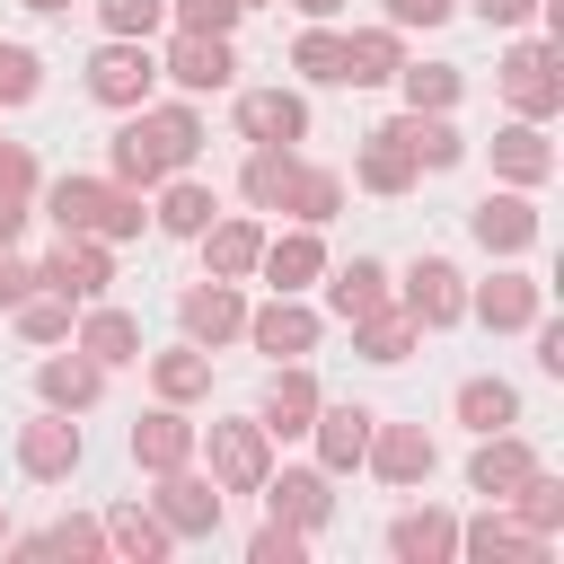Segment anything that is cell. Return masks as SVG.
<instances>
[{"label": "cell", "instance_id": "obj_1", "mask_svg": "<svg viewBox=\"0 0 564 564\" xmlns=\"http://www.w3.org/2000/svg\"><path fill=\"white\" fill-rule=\"evenodd\" d=\"M194 150H203L194 106H150V115H132L115 132V185H159V176L194 167Z\"/></svg>", "mask_w": 564, "mask_h": 564}, {"label": "cell", "instance_id": "obj_2", "mask_svg": "<svg viewBox=\"0 0 564 564\" xmlns=\"http://www.w3.org/2000/svg\"><path fill=\"white\" fill-rule=\"evenodd\" d=\"M44 212L62 220V238H141L132 185H106V176H62V185L44 194Z\"/></svg>", "mask_w": 564, "mask_h": 564}, {"label": "cell", "instance_id": "obj_3", "mask_svg": "<svg viewBox=\"0 0 564 564\" xmlns=\"http://www.w3.org/2000/svg\"><path fill=\"white\" fill-rule=\"evenodd\" d=\"M264 441H273L264 423H212V485L220 494H256L273 476V449Z\"/></svg>", "mask_w": 564, "mask_h": 564}, {"label": "cell", "instance_id": "obj_4", "mask_svg": "<svg viewBox=\"0 0 564 564\" xmlns=\"http://www.w3.org/2000/svg\"><path fill=\"white\" fill-rule=\"evenodd\" d=\"M150 79H159V62L141 53V35H115V44L88 62V97H97V106H150Z\"/></svg>", "mask_w": 564, "mask_h": 564}, {"label": "cell", "instance_id": "obj_5", "mask_svg": "<svg viewBox=\"0 0 564 564\" xmlns=\"http://www.w3.org/2000/svg\"><path fill=\"white\" fill-rule=\"evenodd\" d=\"M502 97L520 106V123H546V115L564 106V79H555V53H546V44H511V62H502Z\"/></svg>", "mask_w": 564, "mask_h": 564}, {"label": "cell", "instance_id": "obj_6", "mask_svg": "<svg viewBox=\"0 0 564 564\" xmlns=\"http://www.w3.org/2000/svg\"><path fill=\"white\" fill-rule=\"evenodd\" d=\"M35 282H44V291H62V300H97V291L115 282V264H106V247H97V238H62V247L35 264Z\"/></svg>", "mask_w": 564, "mask_h": 564}, {"label": "cell", "instance_id": "obj_7", "mask_svg": "<svg viewBox=\"0 0 564 564\" xmlns=\"http://www.w3.org/2000/svg\"><path fill=\"white\" fill-rule=\"evenodd\" d=\"M361 458L379 467V485H423L432 476V432L423 423H370V449Z\"/></svg>", "mask_w": 564, "mask_h": 564}, {"label": "cell", "instance_id": "obj_8", "mask_svg": "<svg viewBox=\"0 0 564 564\" xmlns=\"http://www.w3.org/2000/svg\"><path fill=\"white\" fill-rule=\"evenodd\" d=\"M159 520H167V538H212V529H220V485L167 467V485H159Z\"/></svg>", "mask_w": 564, "mask_h": 564}, {"label": "cell", "instance_id": "obj_9", "mask_svg": "<svg viewBox=\"0 0 564 564\" xmlns=\"http://www.w3.org/2000/svg\"><path fill=\"white\" fill-rule=\"evenodd\" d=\"M229 70H238V62H229V35H194V26H176V44H167V79H176V88L203 97V88H229Z\"/></svg>", "mask_w": 564, "mask_h": 564}, {"label": "cell", "instance_id": "obj_10", "mask_svg": "<svg viewBox=\"0 0 564 564\" xmlns=\"http://www.w3.org/2000/svg\"><path fill=\"white\" fill-rule=\"evenodd\" d=\"M405 317H414V326H458V317H467V291H458V273H449L441 256H423V264L405 273Z\"/></svg>", "mask_w": 564, "mask_h": 564}, {"label": "cell", "instance_id": "obj_11", "mask_svg": "<svg viewBox=\"0 0 564 564\" xmlns=\"http://www.w3.org/2000/svg\"><path fill=\"white\" fill-rule=\"evenodd\" d=\"M238 132H247V141H282V150H291V141L308 132V106H300L291 88H247V97H238Z\"/></svg>", "mask_w": 564, "mask_h": 564}, {"label": "cell", "instance_id": "obj_12", "mask_svg": "<svg viewBox=\"0 0 564 564\" xmlns=\"http://www.w3.org/2000/svg\"><path fill=\"white\" fill-rule=\"evenodd\" d=\"M185 458H194V423H185L176 405H159V414H141V423H132V467L167 476V467H185Z\"/></svg>", "mask_w": 564, "mask_h": 564}, {"label": "cell", "instance_id": "obj_13", "mask_svg": "<svg viewBox=\"0 0 564 564\" xmlns=\"http://www.w3.org/2000/svg\"><path fill=\"white\" fill-rule=\"evenodd\" d=\"M476 247H494V256L538 247V212H529V194H485V203H476Z\"/></svg>", "mask_w": 564, "mask_h": 564}, {"label": "cell", "instance_id": "obj_14", "mask_svg": "<svg viewBox=\"0 0 564 564\" xmlns=\"http://www.w3.org/2000/svg\"><path fill=\"white\" fill-rule=\"evenodd\" d=\"M238 326H247V300H238V282H220V273H212L203 291H185V335H194V344H229Z\"/></svg>", "mask_w": 564, "mask_h": 564}, {"label": "cell", "instance_id": "obj_15", "mask_svg": "<svg viewBox=\"0 0 564 564\" xmlns=\"http://www.w3.org/2000/svg\"><path fill=\"white\" fill-rule=\"evenodd\" d=\"M247 335H256V352H273V361H300V352L317 344V317H308V308L282 291L273 308H256V317H247Z\"/></svg>", "mask_w": 564, "mask_h": 564}, {"label": "cell", "instance_id": "obj_16", "mask_svg": "<svg viewBox=\"0 0 564 564\" xmlns=\"http://www.w3.org/2000/svg\"><path fill=\"white\" fill-rule=\"evenodd\" d=\"M370 405H317L308 414V432H317V458L326 467H361V449H370Z\"/></svg>", "mask_w": 564, "mask_h": 564}, {"label": "cell", "instance_id": "obj_17", "mask_svg": "<svg viewBox=\"0 0 564 564\" xmlns=\"http://www.w3.org/2000/svg\"><path fill=\"white\" fill-rule=\"evenodd\" d=\"M18 467H26V476H44V485H53V476H70V467H79V423H62V414L26 423V432H18Z\"/></svg>", "mask_w": 564, "mask_h": 564}, {"label": "cell", "instance_id": "obj_18", "mask_svg": "<svg viewBox=\"0 0 564 564\" xmlns=\"http://www.w3.org/2000/svg\"><path fill=\"white\" fill-rule=\"evenodd\" d=\"M256 494H264V502H273V520H291V529H317V520L335 511V502H326V476H317V467H291V476H264Z\"/></svg>", "mask_w": 564, "mask_h": 564}, {"label": "cell", "instance_id": "obj_19", "mask_svg": "<svg viewBox=\"0 0 564 564\" xmlns=\"http://www.w3.org/2000/svg\"><path fill=\"white\" fill-rule=\"evenodd\" d=\"M203 256H212L220 282H247L256 256H264V229H256V220H203Z\"/></svg>", "mask_w": 564, "mask_h": 564}, {"label": "cell", "instance_id": "obj_20", "mask_svg": "<svg viewBox=\"0 0 564 564\" xmlns=\"http://www.w3.org/2000/svg\"><path fill=\"white\" fill-rule=\"evenodd\" d=\"M35 388H44V405L79 414V405H97V388H106V361H88V352H70V361H44V370H35Z\"/></svg>", "mask_w": 564, "mask_h": 564}, {"label": "cell", "instance_id": "obj_21", "mask_svg": "<svg viewBox=\"0 0 564 564\" xmlns=\"http://www.w3.org/2000/svg\"><path fill=\"white\" fill-rule=\"evenodd\" d=\"M529 467H538V458H529V449H520L511 432H485V449H476L467 485H476V494H494V502H511V485H520Z\"/></svg>", "mask_w": 564, "mask_h": 564}, {"label": "cell", "instance_id": "obj_22", "mask_svg": "<svg viewBox=\"0 0 564 564\" xmlns=\"http://www.w3.org/2000/svg\"><path fill=\"white\" fill-rule=\"evenodd\" d=\"M388 546H397L405 564H441V555H458V520H449V511H405V520L388 529Z\"/></svg>", "mask_w": 564, "mask_h": 564}, {"label": "cell", "instance_id": "obj_23", "mask_svg": "<svg viewBox=\"0 0 564 564\" xmlns=\"http://www.w3.org/2000/svg\"><path fill=\"white\" fill-rule=\"evenodd\" d=\"M494 167H502L511 185H546L555 150H546V132H538V123H511V132H494Z\"/></svg>", "mask_w": 564, "mask_h": 564}, {"label": "cell", "instance_id": "obj_24", "mask_svg": "<svg viewBox=\"0 0 564 564\" xmlns=\"http://www.w3.org/2000/svg\"><path fill=\"white\" fill-rule=\"evenodd\" d=\"M538 300H546V291H538L529 273H494V282L476 291V317H485V326H538Z\"/></svg>", "mask_w": 564, "mask_h": 564}, {"label": "cell", "instance_id": "obj_25", "mask_svg": "<svg viewBox=\"0 0 564 564\" xmlns=\"http://www.w3.org/2000/svg\"><path fill=\"white\" fill-rule=\"evenodd\" d=\"M308 414H317V379L291 361V370H273V388H264V432H308Z\"/></svg>", "mask_w": 564, "mask_h": 564}, {"label": "cell", "instance_id": "obj_26", "mask_svg": "<svg viewBox=\"0 0 564 564\" xmlns=\"http://www.w3.org/2000/svg\"><path fill=\"white\" fill-rule=\"evenodd\" d=\"M458 546L485 555V564H529V555H546V538L520 529V520H476V529H458Z\"/></svg>", "mask_w": 564, "mask_h": 564}, {"label": "cell", "instance_id": "obj_27", "mask_svg": "<svg viewBox=\"0 0 564 564\" xmlns=\"http://www.w3.org/2000/svg\"><path fill=\"white\" fill-rule=\"evenodd\" d=\"M26 194H35V150L26 141H0V247L26 229Z\"/></svg>", "mask_w": 564, "mask_h": 564}, {"label": "cell", "instance_id": "obj_28", "mask_svg": "<svg viewBox=\"0 0 564 564\" xmlns=\"http://www.w3.org/2000/svg\"><path fill=\"white\" fill-rule=\"evenodd\" d=\"M405 62H397V26H361L352 44H344V79L352 88H379V79H397Z\"/></svg>", "mask_w": 564, "mask_h": 564}, {"label": "cell", "instance_id": "obj_29", "mask_svg": "<svg viewBox=\"0 0 564 564\" xmlns=\"http://www.w3.org/2000/svg\"><path fill=\"white\" fill-rule=\"evenodd\" d=\"M361 185H370V194H405V185H414V150L397 141V123L370 132V150H361Z\"/></svg>", "mask_w": 564, "mask_h": 564}, {"label": "cell", "instance_id": "obj_30", "mask_svg": "<svg viewBox=\"0 0 564 564\" xmlns=\"http://www.w3.org/2000/svg\"><path fill=\"white\" fill-rule=\"evenodd\" d=\"M379 308H388V273H379L370 256H352V264L335 273V317L361 326V317H379Z\"/></svg>", "mask_w": 564, "mask_h": 564}, {"label": "cell", "instance_id": "obj_31", "mask_svg": "<svg viewBox=\"0 0 564 564\" xmlns=\"http://www.w3.org/2000/svg\"><path fill=\"white\" fill-rule=\"evenodd\" d=\"M79 352L106 361V370H115V361H141V326H132L123 308H97V317L79 326Z\"/></svg>", "mask_w": 564, "mask_h": 564}, {"label": "cell", "instance_id": "obj_32", "mask_svg": "<svg viewBox=\"0 0 564 564\" xmlns=\"http://www.w3.org/2000/svg\"><path fill=\"white\" fill-rule=\"evenodd\" d=\"M397 141L414 150V167H458V150H467V141L449 132V115H405V123H397Z\"/></svg>", "mask_w": 564, "mask_h": 564}, {"label": "cell", "instance_id": "obj_33", "mask_svg": "<svg viewBox=\"0 0 564 564\" xmlns=\"http://www.w3.org/2000/svg\"><path fill=\"white\" fill-rule=\"evenodd\" d=\"M291 176H300V159H291L282 141H256V159H247V203H264V212H282V194H291Z\"/></svg>", "mask_w": 564, "mask_h": 564}, {"label": "cell", "instance_id": "obj_34", "mask_svg": "<svg viewBox=\"0 0 564 564\" xmlns=\"http://www.w3.org/2000/svg\"><path fill=\"white\" fill-rule=\"evenodd\" d=\"M256 264L273 273V291H300V282H317V264H326V256H317V238H308V229H291V238H273Z\"/></svg>", "mask_w": 564, "mask_h": 564}, {"label": "cell", "instance_id": "obj_35", "mask_svg": "<svg viewBox=\"0 0 564 564\" xmlns=\"http://www.w3.org/2000/svg\"><path fill=\"white\" fill-rule=\"evenodd\" d=\"M150 379H159V397H167V405H185V397H203V388H212V352H203V344L159 352V361H150Z\"/></svg>", "mask_w": 564, "mask_h": 564}, {"label": "cell", "instance_id": "obj_36", "mask_svg": "<svg viewBox=\"0 0 564 564\" xmlns=\"http://www.w3.org/2000/svg\"><path fill=\"white\" fill-rule=\"evenodd\" d=\"M511 414H520L511 379H467V388H458V423H467V432H502Z\"/></svg>", "mask_w": 564, "mask_h": 564}, {"label": "cell", "instance_id": "obj_37", "mask_svg": "<svg viewBox=\"0 0 564 564\" xmlns=\"http://www.w3.org/2000/svg\"><path fill=\"white\" fill-rule=\"evenodd\" d=\"M150 220H159L167 238H203V220H212V185H194V176H185V185H167Z\"/></svg>", "mask_w": 564, "mask_h": 564}, {"label": "cell", "instance_id": "obj_38", "mask_svg": "<svg viewBox=\"0 0 564 564\" xmlns=\"http://www.w3.org/2000/svg\"><path fill=\"white\" fill-rule=\"evenodd\" d=\"M397 79H405V106H414V115H449V106H458V70H449V62H414V70H397Z\"/></svg>", "mask_w": 564, "mask_h": 564}, {"label": "cell", "instance_id": "obj_39", "mask_svg": "<svg viewBox=\"0 0 564 564\" xmlns=\"http://www.w3.org/2000/svg\"><path fill=\"white\" fill-rule=\"evenodd\" d=\"M511 502H520V529L555 538V520H564V485H555V476H538V467H529V476L511 485Z\"/></svg>", "mask_w": 564, "mask_h": 564}, {"label": "cell", "instance_id": "obj_40", "mask_svg": "<svg viewBox=\"0 0 564 564\" xmlns=\"http://www.w3.org/2000/svg\"><path fill=\"white\" fill-rule=\"evenodd\" d=\"M335 203H344V185H335L326 167H300L291 194H282V212H300V220H335Z\"/></svg>", "mask_w": 564, "mask_h": 564}, {"label": "cell", "instance_id": "obj_41", "mask_svg": "<svg viewBox=\"0 0 564 564\" xmlns=\"http://www.w3.org/2000/svg\"><path fill=\"white\" fill-rule=\"evenodd\" d=\"M18 326H26V344H62L70 335V300L62 291H26L18 300Z\"/></svg>", "mask_w": 564, "mask_h": 564}, {"label": "cell", "instance_id": "obj_42", "mask_svg": "<svg viewBox=\"0 0 564 564\" xmlns=\"http://www.w3.org/2000/svg\"><path fill=\"white\" fill-rule=\"evenodd\" d=\"M361 352H370V361H405V352H414V317H405V308L361 317Z\"/></svg>", "mask_w": 564, "mask_h": 564}, {"label": "cell", "instance_id": "obj_43", "mask_svg": "<svg viewBox=\"0 0 564 564\" xmlns=\"http://www.w3.org/2000/svg\"><path fill=\"white\" fill-rule=\"evenodd\" d=\"M106 546H123V555H167V520H150V511H115V520H106Z\"/></svg>", "mask_w": 564, "mask_h": 564}, {"label": "cell", "instance_id": "obj_44", "mask_svg": "<svg viewBox=\"0 0 564 564\" xmlns=\"http://www.w3.org/2000/svg\"><path fill=\"white\" fill-rule=\"evenodd\" d=\"M106 35H159L167 26V0H97Z\"/></svg>", "mask_w": 564, "mask_h": 564}, {"label": "cell", "instance_id": "obj_45", "mask_svg": "<svg viewBox=\"0 0 564 564\" xmlns=\"http://www.w3.org/2000/svg\"><path fill=\"white\" fill-rule=\"evenodd\" d=\"M97 546H106V529H97V520H62V529L26 538V555H97Z\"/></svg>", "mask_w": 564, "mask_h": 564}, {"label": "cell", "instance_id": "obj_46", "mask_svg": "<svg viewBox=\"0 0 564 564\" xmlns=\"http://www.w3.org/2000/svg\"><path fill=\"white\" fill-rule=\"evenodd\" d=\"M291 62H300L308 79H344V35H300Z\"/></svg>", "mask_w": 564, "mask_h": 564}, {"label": "cell", "instance_id": "obj_47", "mask_svg": "<svg viewBox=\"0 0 564 564\" xmlns=\"http://www.w3.org/2000/svg\"><path fill=\"white\" fill-rule=\"evenodd\" d=\"M176 9V26H194V35H229L238 26V0H167Z\"/></svg>", "mask_w": 564, "mask_h": 564}, {"label": "cell", "instance_id": "obj_48", "mask_svg": "<svg viewBox=\"0 0 564 564\" xmlns=\"http://www.w3.org/2000/svg\"><path fill=\"white\" fill-rule=\"evenodd\" d=\"M26 97H35V53L0 44V106H26Z\"/></svg>", "mask_w": 564, "mask_h": 564}, {"label": "cell", "instance_id": "obj_49", "mask_svg": "<svg viewBox=\"0 0 564 564\" xmlns=\"http://www.w3.org/2000/svg\"><path fill=\"white\" fill-rule=\"evenodd\" d=\"M256 564H300V529L291 520H273V529H256V546H247Z\"/></svg>", "mask_w": 564, "mask_h": 564}, {"label": "cell", "instance_id": "obj_50", "mask_svg": "<svg viewBox=\"0 0 564 564\" xmlns=\"http://www.w3.org/2000/svg\"><path fill=\"white\" fill-rule=\"evenodd\" d=\"M458 0H388V26H441Z\"/></svg>", "mask_w": 564, "mask_h": 564}, {"label": "cell", "instance_id": "obj_51", "mask_svg": "<svg viewBox=\"0 0 564 564\" xmlns=\"http://www.w3.org/2000/svg\"><path fill=\"white\" fill-rule=\"evenodd\" d=\"M26 291H35V273H26V264H18V256H9V247H0V308H18V300H26Z\"/></svg>", "mask_w": 564, "mask_h": 564}, {"label": "cell", "instance_id": "obj_52", "mask_svg": "<svg viewBox=\"0 0 564 564\" xmlns=\"http://www.w3.org/2000/svg\"><path fill=\"white\" fill-rule=\"evenodd\" d=\"M538 0H476V18H494V26H520Z\"/></svg>", "mask_w": 564, "mask_h": 564}, {"label": "cell", "instance_id": "obj_53", "mask_svg": "<svg viewBox=\"0 0 564 564\" xmlns=\"http://www.w3.org/2000/svg\"><path fill=\"white\" fill-rule=\"evenodd\" d=\"M300 9H308V18H335V9H344V0H300Z\"/></svg>", "mask_w": 564, "mask_h": 564}, {"label": "cell", "instance_id": "obj_54", "mask_svg": "<svg viewBox=\"0 0 564 564\" xmlns=\"http://www.w3.org/2000/svg\"><path fill=\"white\" fill-rule=\"evenodd\" d=\"M26 9H70V0H26Z\"/></svg>", "mask_w": 564, "mask_h": 564}, {"label": "cell", "instance_id": "obj_55", "mask_svg": "<svg viewBox=\"0 0 564 564\" xmlns=\"http://www.w3.org/2000/svg\"><path fill=\"white\" fill-rule=\"evenodd\" d=\"M0 538H9V520H0Z\"/></svg>", "mask_w": 564, "mask_h": 564}, {"label": "cell", "instance_id": "obj_56", "mask_svg": "<svg viewBox=\"0 0 564 564\" xmlns=\"http://www.w3.org/2000/svg\"><path fill=\"white\" fill-rule=\"evenodd\" d=\"M238 9H256V0H238Z\"/></svg>", "mask_w": 564, "mask_h": 564}]
</instances>
